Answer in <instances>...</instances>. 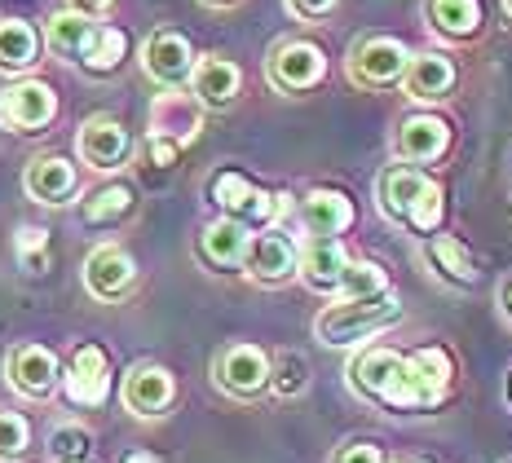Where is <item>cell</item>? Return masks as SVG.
Wrapping results in <instances>:
<instances>
[{
  "mask_svg": "<svg viewBox=\"0 0 512 463\" xmlns=\"http://www.w3.org/2000/svg\"><path fill=\"white\" fill-rule=\"evenodd\" d=\"M124 53H128L124 31L120 27H98L89 36V45H84V53H80V67L93 71V75H111L124 62Z\"/></svg>",
  "mask_w": 512,
  "mask_h": 463,
  "instance_id": "obj_25",
  "label": "cell"
},
{
  "mask_svg": "<svg viewBox=\"0 0 512 463\" xmlns=\"http://www.w3.org/2000/svg\"><path fill=\"white\" fill-rule=\"evenodd\" d=\"M212 375H217V384L234 397H252L261 393L265 384H270L274 366L265 358L256 344H230V349L217 353V362H212Z\"/></svg>",
  "mask_w": 512,
  "mask_h": 463,
  "instance_id": "obj_5",
  "label": "cell"
},
{
  "mask_svg": "<svg viewBox=\"0 0 512 463\" xmlns=\"http://www.w3.org/2000/svg\"><path fill=\"white\" fill-rule=\"evenodd\" d=\"M5 371H9V384L23 397H49L62 380L58 358H53V349H45V344H18V349L9 353Z\"/></svg>",
  "mask_w": 512,
  "mask_h": 463,
  "instance_id": "obj_10",
  "label": "cell"
},
{
  "mask_svg": "<svg viewBox=\"0 0 512 463\" xmlns=\"http://www.w3.org/2000/svg\"><path fill=\"white\" fill-rule=\"evenodd\" d=\"M248 269H252V278H261V283H283L287 274H296V269H301V256H296V247H292L287 234L270 230V234H256V239H252Z\"/></svg>",
  "mask_w": 512,
  "mask_h": 463,
  "instance_id": "obj_17",
  "label": "cell"
},
{
  "mask_svg": "<svg viewBox=\"0 0 512 463\" xmlns=\"http://www.w3.org/2000/svg\"><path fill=\"white\" fill-rule=\"evenodd\" d=\"M173 397H177V384H173V375H168L164 366L142 362V366H133V371H128L124 406L133 415H164L168 406H173Z\"/></svg>",
  "mask_w": 512,
  "mask_h": 463,
  "instance_id": "obj_11",
  "label": "cell"
},
{
  "mask_svg": "<svg viewBox=\"0 0 512 463\" xmlns=\"http://www.w3.org/2000/svg\"><path fill=\"white\" fill-rule=\"evenodd\" d=\"M190 80H195V98L204 106H230L234 93H239V67L226 58H217V53L199 62Z\"/></svg>",
  "mask_w": 512,
  "mask_h": 463,
  "instance_id": "obj_22",
  "label": "cell"
},
{
  "mask_svg": "<svg viewBox=\"0 0 512 463\" xmlns=\"http://www.w3.org/2000/svg\"><path fill=\"white\" fill-rule=\"evenodd\" d=\"M36 31L27 23H18V18H0V71H23L36 62Z\"/></svg>",
  "mask_w": 512,
  "mask_h": 463,
  "instance_id": "obj_26",
  "label": "cell"
},
{
  "mask_svg": "<svg viewBox=\"0 0 512 463\" xmlns=\"http://www.w3.org/2000/svg\"><path fill=\"white\" fill-rule=\"evenodd\" d=\"M504 309L512 314V283H504Z\"/></svg>",
  "mask_w": 512,
  "mask_h": 463,
  "instance_id": "obj_42",
  "label": "cell"
},
{
  "mask_svg": "<svg viewBox=\"0 0 512 463\" xmlns=\"http://www.w3.org/2000/svg\"><path fill=\"white\" fill-rule=\"evenodd\" d=\"M287 5H292V14H301V18H323V14H332L336 0H287Z\"/></svg>",
  "mask_w": 512,
  "mask_h": 463,
  "instance_id": "obj_39",
  "label": "cell"
},
{
  "mask_svg": "<svg viewBox=\"0 0 512 463\" xmlns=\"http://www.w3.org/2000/svg\"><path fill=\"white\" fill-rule=\"evenodd\" d=\"M27 195L36 203L58 208V203H67L71 195H76V168H71L62 155L31 159L27 164Z\"/></svg>",
  "mask_w": 512,
  "mask_h": 463,
  "instance_id": "obj_18",
  "label": "cell"
},
{
  "mask_svg": "<svg viewBox=\"0 0 512 463\" xmlns=\"http://www.w3.org/2000/svg\"><path fill=\"white\" fill-rule=\"evenodd\" d=\"M137 269H133V256L120 252V247H98V252L84 261V283L98 300H120L128 296L133 287Z\"/></svg>",
  "mask_w": 512,
  "mask_h": 463,
  "instance_id": "obj_14",
  "label": "cell"
},
{
  "mask_svg": "<svg viewBox=\"0 0 512 463\" xmlns=\"http://www.w3.org/2000/svg\"><path fill=\"white\" fill-rule=\"evenodd\" d=\"M31 446V428L23 415L0 411V459H23Z\"/></svg>",
  "mask_w": 512,
  "mask_h": 463,
  "instance_id": "obj_34",
  "label": "cell"
},
{
  "mask_svg": "<svg viewBox=\"0 0 512 463\" xmlns=\"http://www.w3.org/2000/svg\"><path fill=\"white\" fill-rule=\"evenodd\" d=\"M270 384H274V393H279V397L305 393V384H309V362L301 358V353H283L279 366H274V375H270Z\"/></svg>",
  "mask_w": 512,
  "mask_h": 463,
  "instance_id": "obj_33",
  "label": "cell"
},
{
  "mask_svg": "<svg viewBox=\"0 0 512 463\" xmlns=\"http://www.w3.org/2000/svg\"><path fill=\"white\" fill-rule=\"evenodd\" d=\"M402 366H407L402 353H393V349H367L354 366H349V384H354V393L371 397V402H380V406H389V411H398Z\"/></svg>",
  "mask_w": 512,
  "mask_h": 463,
  "instance_id": "obj_4",
  "label": "cell"
},
{
  "mask_svg": "<svg viewBox=\"0 0 512 463\" xmlns=\"http://www.w3.org/2000/svg\"><path fill=\"white\" fill-rule=\"evenodd\" d=\"M336 463H384V455H380V446H371V441H349V446L336 455Z\"/></svg>",
  "mask_w": 512,
  "mask_h": 463,
  "instance_id": "obj_38",
  "label": "cell"
},
{
  "mask_svg": "<svg viewBox=\"0 0 512 463\" xmlns=\"http://www.w3.org/2000/svg\"><path fill=\"white\" fill-rule=\"evenodd\" d=\"M504 463H512V459H504Z\"/></svg>",
  "mask_w": 512,
  "mask_h": 463,
  "instance_id": "obj_46",
  "label": "cell"
},
{
  "mask_svg": "<svg viewBox=\"0 0 512 463\" xmlns=\"http://www.w3.org/2000/svg\"><path fill=\"white\" fill-rule=\"evenodd\" d=\"M212 203H217L226 217L243 221V225H270L279 212L287 208L283 195H270V190H256L243 172H221L212 177Z\"/></svg>",
  "mask_w": 512,
  "mask_h": 463,
  "instance_id": "obj_2",
  "label": "cell"
},
{
  "mask_svg": "<svg viewBox=\"0 0 512 463\" xmlns=\"http://www.w3.org/2000/svg\"><path fill=\"white\" fill-rule=\"evenodd\" d=\"M380 292H389L384 269L376 261H349L345 278H340V300H362V296H380Z\"/></svg>",
  "mask_w": 512,
  "mask_h": 463,
  "instance_id": "obj_32",
  "label": "cell"
},
{
  "mask_svg": "<svg viewBox=\"0 0 512 463\" xmlns=\"http://www.w3.org/2000/svg\"><path fill=\"white\" fill-rule=\"evenodd\" d=\"M208 5H226V0H208Z\"/></svg>",
  "mask_w": 512,
  "mask_h": 463,
  "instance_id": "obj_44",
  "label": "cell"
},
{
  "mask_svg": "<svg viewBox=\"0 0 512 463\" xmlns=\"http://www.w3.org/2000/svg\"><path fill=\"white\" fill-rule=\"evenodd\" d=\"M398 463H424V459H398Z\"/></svg>",
  "mask_w": 512,
  "mask_h": 463,
  "instance_id": "obj_43",
  "label": "cell"
},
{
  "mask_svg": "<svg viewBox=\"0 0 512 463\" xmlns=\"http://www.w3.org/2000/svg\"><path fill=\"white\" fill-rule=\"evenodd\" d=\"M407 67H411V53L389 36L362 40V45H354V53H349V75H354L358 84H393L407 75Z\"/></svg>",
  "mask_w": 512,
  "mask_h": 463,
  "instance_id": "obj_8",
  "label": "cell"
},
{
  "mask_svg": "<svg viewBox=\"0 0 512 463\" xmlns=\"http://www.w3.org/2000/svg\"><path fill=\"white\" fill-rule=\"evenodd\" d=\"M71 9L84 14V18H93V14H106V9H111V0H71Z\"/></svg>",
  "mask_w": 512,
  "mask_h": 463,
  "instance_id": "obj_40",
  "label": "cell"
},
{
  "mask_svg": "<svg viewBox=\"0 0 512 463\" xmlns=\"http://www.w3.org/2000/svg\"><path fill=\"white\" fill-rule=\"evenodd\" d=\"M323 71H327L323 49L309 45V40H287V45H279L274 58H270V80L287 93L314 89V84L323 80Z\"/></svg>",
  "mask_w": 512,
  "mask_h": 463,
  "instance_id": "obj_9",
  "label": "cell"
},
{
  "mask_svg": "<svg viewBox=\"0 0 512 463\" xmlns=\"http://www.w3.org/2000/svg\"><path fill=\"white\" fill-rule=\"evenodd\" d=\"M128 150H133V142H128V133L111 115H93V120L80 128V159L89 168H102V172L120 168L128 159Z\"/></svg>",
  "mask_w": 512,
  "mask_h": 463,
  "instance_id": "obj_12",
  "label": "cell"
},
{
  "mask_svg": "<svg viewBox=\"0 0 512 463\" xmlns=\"http://www.w3.org/2000/svg\"><path fill=\"white\" fill-rule=\"evenodd\" d=\"M349 269L345 247L336 243V234H314L301 252V278L314 292H340V278Z\"/></svg>",
  "mask_w": 512,
  "mask_h": 463,
  "instance_id": "obj_13",
  "label": "cell"
},
{
  "mask_svg": "<svg viewBox=\"0 0 512 463\" xmlns=\"http://www.w3.org/2000/svg\"><path fill=\"white\" fill-rule=\"evenodd\" d=\"M53 115H58V98H53V89L40 80H23L0 93V124L5 128L31 133V128H45Z\"/></svg>",
  "mask_w": 512,
  "mask_h": 463,
  "instance_id": "obj_7",
  "label": "cell"
},
{
  "mask_svg": "<svg viewBox=\"0 0 512 463\" xmlns=\"http://www.w3.org/2000/svg\"><path fill=\"white\" fill-rule=\"evenodd\" d=\"M437 221H442V190L429 186L420 199H415V208H411L407 225H411V230H420V234H433V230H437Z\"/></svg>",
  "mask_w": 512,
  "mask_h": 463,
  "instance_id": "obj_36",
  "label": "cell"
},
{
  "mask_svg": "<svg viewBox=\"0 0 512 463\" xmlns=\"http://www.w3.org/2000/svg\"><path fill=\"white\" fill-rule=\"evenodd\" d=\"M14 247H18V261H23L27 274H36L45 265V247H49V230H36V225H23L14 234Z\"/></svg>",
  "mask_w": 512,
  "mask_h": 463,
  "instance_id": "obj_35",
  "label": "cell"
},
{
  "mask_svg": "<svg viewBox=\"0 0 512 463\" xmlns=\"http://www.w3.org/2000/svg\"><path fill=\"white\" fill-rule=\"evenodd\" d=\"M451 353L446 349H420L411 353L407 366H402V397L398 411H424L437 397L451 389Z\"/></svg>",
  "mask_w": 512,
  "mask_h": 463,
  "instance_id": "obj_3",
  "label": "cell"
},
{
  "mask_svg": "<svg viewBox=\"0 0 512 463\" xmlns=\"http://www.w3.org/2000/svg\"><path fill=\"white\" fill-rule=\"evenodd\" d=\"M199 128H204V111L199 102H190L186 93H159L151 106V133L159 137H173V142H195Z\"/></svg>",
  "mask_w": 512,
  "mask_h": 463,
  "instance_id": "obj_16",
  "label": "cell"
},
{
  "mask_svg": "<svg viewBox=\"0 0 512 463\" xmlns=\"http://www.w3.org/2000/svg\"><path fill=\"white\" fill-rule=\"evenodd\" d=\"M429 256H433V265L442 269L451 283H477V265H473V256L464 252V243L460 239H451V234H437V239L429 243Z\"/></svg>",
  "mask_w": 512,
  "mask_h": 463,
  "instance_id": "obj_30",
  "label": "cell"
},
{
  "mask_svg": "<svg viewBox=\"0 0 512 463\" xmlns=\"http://www.w3.org/2000/svg\"><path fill=\"white\" fill-rule=\"evenodd\" d=\"M301 217L314 234H340L354 225V203L340 195V190H309L301 203Z\"/></svg>",
  "mask_w": 512,
  "mask_h": 463,
  "instance_id": "obj_21",
  "label": "cell"
},
{
  "mask_svg": "<svg viewBox=\"0 0 512 463\" xmlns=\"http://www.w3.org/2000/svg\"><path fill=\"white\" fill-rule=\"evenodd\" d=\"M62 393H67L71 406H102L106 393H111V362L98 344H80L76 358H71V371L62 375Z\"/></svg>",
  "mask_w": 512,
  "mask_h": 463,
  "instance_id": "obj_6",
  "label": "cell"
},
{
  "mask_svg": "<svg viewBox=\"0 0 512 463\" xmlns=\"http://www.w3.org/2000/svg\"><path fill=\"white\" fill-rule=\"evenodd\" d=\"M124 463H159V459L151 455V450H128V455H124Z\"/></svg>",
  "mask_w": 512,
  "mask_h": 463,
  "instance_id": "obj_41",
  "label": "cell"
},
{
  "mask_svg": "<svg viewBox=\"0 0 512 463\" xmlns=\"http://www.w3.org/2000/svg\"><path fill=\"white\" fill-rule=\"evenodd\" d=\"M446 146H451V128H446V120H437V115H411L398 128V155L411 159V164H429Z\"/></svg>",
  "mask_w": 512,
  "mask_h": 463,
  "instance_id": "obj_19",
  "label": "cell"
},
{
  "mask_svg": "<svg viewBox=\"0 0 512 463\" xmlns=\"http://www.w3.org/2000/svg\"><path fill=\"white\" fill-rule=\"evenodd\" d=\"M93 437L80 424H58L49 433V463H89Z\"/></svg>",
  "mask_w": 512,
  "mask_h": 463,
  "instance_id": "obj_31",
  "label": "cell"
},
{
  "mask_svg": "<svg viewBox=\"0 0 512 463\" xmlns=\"http://www.w3.org/2000/svg\"><path fill=\"white\" fill-rule=\"evenodd\" d=\"M133 208V186H124V181H111V186H102V190H93L89 199H84V221L89 225H111V221H120L124 212Z\"/></svg>",
  "mask_w": 512,
  "mask_h": 463,
  "instance_id": "obj_29",
  "label": "cell"
},
{
  "mask_svg": "<svg viewBox=\"0 0 512 463\" xmlns=\"http://www.w3.org/2000/svg\"><path fill=\"white\" fill-rule=\"evenodd\" d=\"M177 155H181V142L151 133V142H146V159H151L155 168H173V164H177Z\"/></svg>",
  "mask_w": 512,
  "mask_h": 463,
  "instance_id": "obj_37",
  "label": "cell"
},
{
  "mask_svg": "<svg viewBox=\"0 0 512 463\" xmlns=\"http://www.w3.org/2000/svg\"><path fill=\"white\" fill-rule=\"evenodd\" d=\"M429 18L446 36H473L482 27V5L477 0H429Z\"/></svg>",
  "mask_w": 512,
  "mask_h": 463,
  "instance_id": "obj_27",
  "label": "cell"
},
{
  "mask_svg": "<svg viewBox=\"0 0 512 463\" xmlns=\"http://www.w3.org/2000/svg\"><path fill=\"white\" fill-rule=\"evenodd\" d=\"M504 5H508V14H512V0H504Z\"/></svg>",
  "mask_w": 512,
  "mask_h": 463,
  "instance_id": "obj_45",
  "label": "cell"
},
{
  "mask_svg": "<svg viewBox=\"0 0 512 463\" xmlns=\"http://www.w3.org/2000/svg\"><path fill=\"white\" fill-rule=\"evenodd\" d=\"M429 186H433V181L424 177V172H415V168H389L380 177V203H384V212H389V217H398V221H407L411 208H415V199H420Z\"/></svg>",
  "mask_w": 512,
  "mask_h": 463,
  "instance_id": "obj_23",
  "label": "cell"
},
{
  "mask_svg": "<svg viewBox=\"0 0 512 463\" xmlns=\"http://www.w3.org/2000/svg\"><path fill=\"white\" fill-rule=\"evenodd\" d=\"M402 305L393 292H380V296H362V300H336V305H327L323 314H318V336L323 344H358L367 336H376L384 331L389 322H398Z\"/></svg>",
  "mask_w": 512,
  "mask_h": 463,
  "instance_id": "obj_1",
  "label": "cell"
},
{
  "mask_svg": "<svg viewBox=\"0 0 512 463\" xmlns=\"http://www.w3.org/2000/svg\"><path fill=\"white\" fill-rule=\"evenodd\" d=\"M93 31H98V27H93L84 14H76V9H67V14H53L49 18V49L67 53V58H80Z\"/></svg>",
  "mask_w": 512,
  "mask_h": 463,
  "instance_id": "obj_28",
  "label": "cell"
},
{
  "mask_svg": "<svg viewBox=\"0 0 512 463\" xmlns=\"http://www.w3.org/2000/svg\"><path fill=\"white\" fill-rule=\"evenodd\" d=\"M407 93L415 102H437V98H446L451 93V84H455V67H451V58L446 53H420V58H411V67H407Z\"/></svg>",
  "mask_w": 512,
  "mask_h": 463,
  "instance_id": "obj_20",
  "label": "cell"
},
{
  "mask_svg": "<svg viewBox=\"0 0 512 463\" xmlns=\"http://www.w3.org/2000/svg\"><path fill=\"white\" fill-rule=\"evenodd\" d=\"M142 62L159 84H181L186 75H195V53H190V40L181 31H155L146 40Z\"/></svg>",
  "mask_w": 512,
  "mask_h": 463,
  "instance_id": "obj_15",
  "label": "cell"
},
{
  "mask_svg": "<svg viewBox=\"0 0 512 463\" xmlns=\"http://www.w3.org/2000/svg\"><path fill=\"white\" fill-rule=\"evenodd\" d=\"M248 247H252V234H248V225L243 221H212L208 230H204V256L212 265H239V261H248Z\"/></svg>",
  "mask_w": 512,
  "mask_h": 463,
  "instance_id": "obj_24",
  "label": "cell"
}]
</instances>
